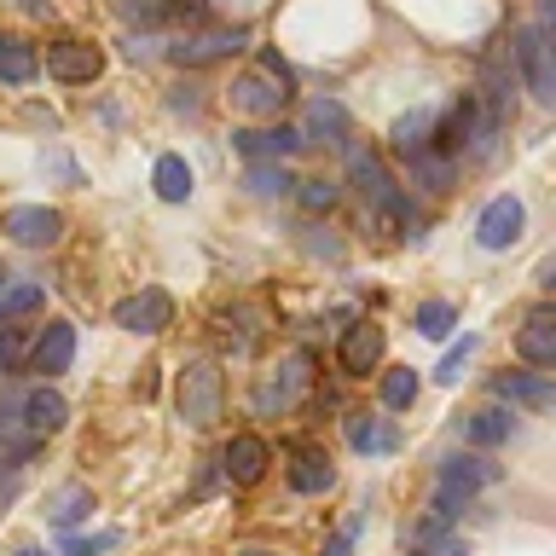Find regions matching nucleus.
<instances>
[{
  "mask_svg": "<svg viewBox=\"0 0 556 556\" xmlns=\"http://www.w3.org/2000/svg\"><path fill=\"white\" fill-rule=\"evenodd\" d=\"M498 481V464L481 458V452H458V458L441 464V486H434V504H429V521H452L458 510H469V498L481 493V486Z\"/></svg>",
  "mask_w": 556,
  "mask_h": 556,
  "instance_id": "f257e3e1",
  "label": "nucleus"
},
{
  "mask_svg": "<svg viewBox=\"0 0 556 556\" xmlns=\"http://www.w3.org/2000/svg\"><path fill=\"white\" fill-rule=\"evenodd\" d=\"M220 394H226L220 365L215 359H191L180 371V382H174V406H180L186 429H215L220 424Z\"/></svg>",
  "mask_w": 556,
  "mask_h": 556,
  "instance_id": "f03ea898",
  "label": "nucleus"
},
{
  "mask_svg": "<svg viewBox=\"0 0 556 556\" xmlns=\"http://www.w3.org/2000/svg\"><path fill=\"white\" fill-rule=\"evenodd\" d=\"M348 174H354L359 198H365V208H371L377 220H389V226L406 220V191L394 186V174H389V163H382L377 151L354 146V151H348Z\"/></svg>",
  "mask_w": 556,
  "mask_h": 556,
  "instance_id": "7ed1b4c3",
  "label": "nucleus"
},
{
  "mask_svg": "<svg viewBox=\"0 0 556 556\" xmlns=\"http://www.w3.org/2000/svg\"><path fill=\"white\" fill-rule=\"evenodd\" d=\"M243 41H250V29H243V24L191 29V35H180V41L168 47V59L180 70H203V64H220V59H232V52H243Z\"/></svg>",
  "mask_w": 556,
  "mask_h": 556,
  "instance_id": "20e7f679",
  "label": "nucleus"
},
{
  "mask_svg": "<svg viewBox=\"0 0 556 556\" xmlns=\"http://www.w3.org/2000/svg\"><path fill=\"white\" fill-rule=\"evenodd\" d=\"M516 64L521 81L539 104H556V64H551V24H528L516 35Z\"/></svg>",
  "mask_w": 556,
  "mask_h": 556,
  "instance_id": "39448f33",
  "label": "nucleus"
},
{
  "mask_svg": "<svg viewBox=\"0 0 556 556\" xmlns=\"http://www.w3.org/2000/svg\"><path fill=\"white\" fill-rule=\"evenodd\" d=\"M0 232H7L12 243H24V250H52V243L64 238V215L47 208V203H17V208H7Z\"/></svg>",
  "mask_w": 556,
  "mask_h": 556,
  "instance_id": "423d86ee",
  "label": "nucleus"
},
{
  "mask_svg": "<svg viewBox=\"0 0 556 556\" xmlns=\"http://www.w3.org/2000/svg\"><path fill=\"white\" fill-rule=\"evenodd\" d=\"M521 226H528V208H521V198L498 191V198L476 215V243H481V250H510V243L521 238Z\"/></svg>",
  "mask_w": 556,
  "mask_h": 556,
  "instance_id": "0eeeda50",
  "label": "nucleus"
},
{
  "mask_svg": "<svg viewBox=\"0 0 556 556\" xmlns=\"http://www.w3.org/2000/svg\"><path fill=\"white\" fill-rule=\"evenodd\" d=\"M111 319L122 330H134V337H156V330H168L174 325V302H168V290H139V295H122Z\"/></svg>",
  "mask_w": 556,
  "mask_h": 556,
  "instance_id": "6e6552de",
  "label": "nucleus"
},
{
  "mask_svg": "<svg viewBox=\"0 0 556 556\" xmlns=\"http://www.w3.org/2000/svg\"><path fill=\"white\" fill-rule=\"evenodd\" d=\"M47 76L64 81V87H87L104 76V52L87 47V41H52L47 47Z\"/></svg>",
  "mask_w": 556,
  "mask_h": 556,
  "instance_id": "1a4fd4ad",
  "label": "nucleus"
},
{
  "mask_svg": "<svg viewBox=\"0 0 556 556\" xmlns=\"http://www.w3.org/2000/svg\"><path fill=\"white\" fill-rule=\"evenodd\" d=\"M232 146L250 156V163H290L295 151H307V139H302V128L273 122V128H243V134H232Z\"/></svg>",
  "mask_w": 556,
  "mask_h": 556,
  "instance_id": "9d476101",
  "label": "nucleus"
},
{
  "mask_svg": "<svg viewBox=\"0 0 556 556\" xmlns=\"http://www.w3.org/2000/svg\"><path fill=\"white\" fill-rule=\"evenodd\" d=\"M307 377H313V371H307V354H290V359L278 365V371L255 389V412H261V417L290 412V406H295V394L307 389Z\"/></svg>",
  "mask_w": 556,
  "mask_h": 556,
  "instance_id": "9b49d317",
  "label": "nucleus"
},
{
  "mask_svg": "<svg viewBox=\"0 0 556 556\" xmlns=\"http://www.w3.org/2000/svg\"><path fill=\"white\" fill-rule=\"evenodd\" d=\"M17 412H24V417H17V429L35 434V441H47V434H59V429L70 424L64 394H59V389H47V382H41V389H29L24 400H17Z\"/></svg>",
  "mask_w": 556,
  "mask_h": 556,
  "instance_id": "f8f14e48",
  "label": "nucleus"
},
{
  "mask_svg": "<svg viewBox=\"0 0 556 556\" xmlns=\"http://www.w3.org/2000/svg\"><path fill=\"white\" fill-rule=\"evenodd\" d=\"M267 464H273V452H267L261 434H232L226 452H220V469H226V481H232V486H255L261 476H267Z\"/></svg>",
  "mask_w": 556,
  "mask_h": 556,
  "instance_id": "ddd939ff",
  "label": "nucleus"
},
{
  "mask_svg": "<svg viewBox=\"0 0 556 556\" xmlns=\"http://www.w3.org/2000/svg\"><path fill=\"white\" fill-rule=\"evenodd\" d=\"M337 359H342V371H348V377H371V371H377V359H382V325H371V319L348 325V330H342Z\"/></svg>",
  "mask_w": 556,
  "mask_h": 556,
  "instance_id": "4468645a",
  "label": "nucleus"
},
{
  "mask_svg": "<svg viewBox=\"0 0 556 556\" xmlns=\"http://www.w3.org/2000/svg\"><path fill=\"white\" fill-rule=\"evenodd\" d=\"M285 104H290V93L273 76H261V70L232 81V111H243V116H278Z\"/></svg>",
  "mask_w": 556,
  "mask_h": 556,
  "instance_id": "2eb2a0df",
  "label": "nucleus"
},
{
  "mask_svg": "<svg viewBox=\"0 0 556 556\" xmlns=\"http://www.w3.org/2000/svg\"><path fill=\"white\" fill-rule=\"evenodd\" d=\"M516 354L528 365H556V313L551 307L528 313V325L516 330Z\"/></svg>",
  "mask_w": 556,
  "mask_h": 556,
  "instance_id": "dca6fc26",
  "label": "nucleus"
},
{
  "mask_svg": "<svg viewBox=\"0 0 556 556\" xmlns=\"http://www.w3.org/2000/svg\"><path fill=\"white\" fill-rule=\"evenodd\" d=\"M348 446L365 452V458H389V452L400 446V434L389 417H371V412H354L348 417Z\"/></svg>",
  "mask_w": 556,
  "mask_h": 556,
  "instance_id": "f3484780",
  "label": "nucleus"
},
{
  "mask_svg": "<svg viewBox=\"0 0 556 556\" xmlns=\"http://www.w3.org/2000/svg\"><path fill=\"white\" fill-rule=\"evenodd\" d=\"M70 359H76V325L52 319V325L41 330V342H35V371H41V377H59V371H70Z\"/></svg>",
  "mask_w": 556,
  "mask_h": 556,
  "instance_id": "a211bd4d",
  "label": "nucleus"
},
{
  "mask_svg": "<svg viewBox=\"0 0 556 556\" xmlns=\"http://www.w3.org/2000/svg\"><path fill=\"white\" fill-rule=\"evenodd\" d=\"M429 146H434V111H429V104H424V111L394 116V128H389V151L394 156H406V163H412V156L429 151Z\"/></svg>",
  "mask_w": 556,
  "mask_h": 556,
  "instance_id": "6ab92c4d",
  "label": "nucleus"
},
{
  "mask_svg": "<svg viewBox=\"0 0 556 556\" xmlns=\"http://www.w3.org/2000/svg\"><path fill=\"white\" fill-rule=\"evenodd\" d=\"M290 486L295 493H330V486H337V469H330V458L319 446H295L290 452Z\"/></svg>",
  "mask_w": 556,
  "mask_h": 556,
  "instance_id": "aec40b11",
  "label": "nucleus"
},
{
  "mask_svg": "<svg viewBox=\"0 0 556 556\" xmlns=\"http://www.w3.org/2000/svg\"><path fill=\"white\" fill-rule=\"evenodd\" d=\"M35 70H41V52H35L24 35L0 29V81H7V87H29Z\"/></svg>",
  "mask_w": 556,
  "mask_h": 556,
  "instance_id": "412c9836",
  "label": "nucleus"
},
{
  "mask_svg": "<svg viewBox=\"0 0 556 556\" xmlns=\"http://www.w3.org/2000/svg\"><path fill=\"white\" fill-rule=\"evenodd\" d=\"M348 128H354V122H348V111L337 99H313L302 139H307V146H313V139H319V146H348Z\"/></svg>",
  "mask_w": 556,
  "mask_h": 556,
  "instance_id": "4be33fe9",
  "label": "nucleus"
},
{
  "mask_svg": "<svg viewBox=\"0 0 556 556\" xmlns=\"http://www.w3.org/2000/svg\"><path fill=\"white\" fill-rule=\"evenodd\" d=\"M493 394L510 400V406H533V412H545L551 400H556V389H551L545 377H533V371H504V377H493Z\"/></svg>",
  "mask_w": 556,
  "mask_h": 556,
  "instance_id": "5701e85b",
  "label": "nucleus"
},
{
  "mask_svg": "<svg viewBox=\"0 0 556 556\" xmlns=\"http://www.w3.org/2000/svg\"><path fill=\"white\" fill-rule=\"evenodd\" d=\"M41 302H47V290L35 285V278H24V273H0V325L24 319V313H35Z\"/></svg>",
  "mask_w": 556,
  "mask_h": 556,
  "instance_id": "b1692460",
  "label": "nucleus"
},
{
  "mask_svg": "<svg viewBox=\"0 0 556 556\" xmlns=\"http://www.w3.org/2000/svg\"><path fill=\"white\" fill-rule=\"evenodd\" d=\"M151 186H156V198L163 203H186L191 191H198V174H191L186 156H156V168H151Z\"/></svg>",
  "mask_w": 556,
  "mask_h": 556,
  "instance_id": "393cba45",
  "label": "nucleus"
},
{
  "mask_svg": "<svg viewBox=\"0 0 556 556\" xmlns=\"http://www.w3.org/2000/svg\"><path fill=\"white\" fill-rule=\"evenodd\" d=\"M510 434H516V417L504 406H481L464 417V441H476V446H504Z\"/></svg>",
  "mask_w": 556,
  "mask_h": 556,
  "instance_id": "a878e982",
  "label": "nucleus"
},
{
  "mask_svg": "<svg viewBox=\"0 0 556 556\" xmlns=\"http://www.w3.org/2000/svg\"><path fill=\"white\" fill-rule=\"evenodd\" d=\"M87 510H93V493H87L81 481H64V486H52V493H47V521H52V528H76Z\"/></svg>",
  "mask_w": 556,
  "mask_h": 556,
  "instance_id": "bb28decb",
  "label": "nucleus"
},
{
  "mask_svg": "<svg viewBox=\"0 0 556 556\" xmlns=\"http://www.w3.org/2000/svg\"><path fill=\"white\" fill-rule=\"evenodd\" d=\"M243 186H250L255 198H290V191H295V174H290L285 163H250Z\"/></svg>",
  "mask_w": 556,
  "mask_h": 556,
  "instance_id": "cd10ccee",
  "label": "nucleus"
},
{
  "mask_svg": "<svg viewBox=\"0 0 556 556\" xmlns=\"http://www.w3.org/2000/svg\"><path fill=\"white\" fill-rule=\"evenodd\" d=\"M412 180L424 186V191H452V156L446 151H417L412 156Z\"/></svg>",
  "mask_w": 556,
  "mask_h": 556,
  "instance_id": "c85d7f7f",
  "label": "nucleus"
},
{
  "mask_svg": "<svg viewBox=\"0 0 556 556\" xmlns=\"http://www.w3.org/2000/svg\"><path fill=\"white\" fill-rule=\"evenodd\" d=\"M377 400H382L389 412L412 406V400H417V371H406V365H394V371H382V382H377Z\"/></svg>",
  "mask_w": 556,
  "mask_h": 556,
  "instance_id": "c756f323",
  "label": "nucleus"
},
{
  "mask_svg": "<svg viewBox=\"0 0 556 556\" xmlns=\"http://www.w3.org/2000/svg\"><path fill=\"white\" fill-rule=\"evenodd\" d=\"M412 325L424 330V337H434V342H441L446 330L458 325V313H452V302H424V307H417V319H412Z\"/></svg>",
  "mask_w": 556,
  "mask_h": 556,
  "instance_id": "7c9ffc66",
  "label": "nucleus"
},
{
  "mask_svg": "<svg viewBox=\"0 0 556 556\" xmlns=\"http://www.w3.org/2000/svg\"><path fill=\"white\" fill-rule=\"evenodd\" d=\"M295 198H302L307 215H330V208H337V186L330 180H295Z\"/></svg>",
  "mask_w": 556,
  "mask_h": 556,
  "instance_id": "2f4dec72",
  "label": "nucleus"
},
{
  "mask_svg": "<svg viewBox=\"0 0 556 556\" xmlns=\"http://www.w3.org/2000/svg\"><path fill=\"white\" fill-rule=\"evenodd\" d=\"M116 545H122V533L104 528V533H87V539H64L59 556H104V551H116Z\"/></svg>",
  "mask_w": 556,
  "mask_h": 556,
  "instance_id": "473e14b6",
  "label": "nucleus"
},
{
  "mask_svg": "<svg viewBox=\"0 0 556 556\" xmlns=\"http://www.w3.org/2000/svg\"><path fill=\"white\" fill-rule=\"evenodd\" d=\"M476 348H481V337H464V342H452V348H446V359L434 365V382H458V377H464V359L476 354Z\"/></svg>",
  "mask_w": 556,
  "mask_h": 556,
  "instance_id": "72a5a7b5",
  "label": "nucleus"
},
{
  "mask_svg": "<svg viewBox=\"0 0 556 556\" xmlns=\"http://www.w3.org/2000/svg\"><path fill=\"white\" fill-rule=\"evenodd\" d=\"M17 359H24V330H17V325H0V371H12Z\"/></svg>",
  "mask_w": 556,
  "mask_h": 556,
  "instance_id": "f704fd0d",
  "label": "nucleus"
},
{
  "mask_svg": "<svg viewBox=\"0 0 556 556\" xmlns=\"http://www.w3.org/2000/svg\"><path fill=\"white\" fill-rule=\"evenodd\" d=\"M261 76H273L278 87H285V93H290V87H295V76H290V64L285 59H278V52L267 47V52H261Z\"/></svg>",
  "mask_w": 556,
  "mask_h": 556,
  "instance_id": "c9c22d12",
  "label": "nucleus"
},
{
  "mask_svg": "<svg viewBox=\"0 0 556 556\" xmlns=\"http://www.w3.org/2000/svg\"><path fill=\"white\" fill-rule=\"evenodd\" d=\"M354 533H359V521H348V528L325 545V556H348V551H354Z\"/></svg>",
  "mask_w": 556,
  "mask_h": 556,
  "instance_id": "e433bc0d",
  "label": "nucleus"
},
{
  "mask_svg": "<svg viewBox=\"0 0 556 556\" xmlns=\"http://www.w3.org/2000/svg\"><path fill=\"white\" fill-rule=\"evenodd\" d=\"M7 7L29 12V17H52V0H7Z\"/></svg>",
  "mask_w": 556,
  "mask_h": 556,
  "instance_id": "4c0bfd02",
  "label": "nucleus"
},
{
  "mask_svg": "<svg viewBox=\"0 0 556 556\" xmlns=\"http://www.w3.org/2000/svg\"><path fill=\"white\" fill-rule=\"evenodd\" d=\"M238 556H278V551H267V545H250V551H238Z\"/></svg>",
  "mask_w": 556,
  "mask_h": 556,
  "instance_id": "58836bf2",
  "label": "nucleus"
},
{
  "mask_svg": "<svg viewBox=\"0 0 556 556\" xmlns=\"http://www.w3.org/2000/svg\"><path fill=\"white\" fill-rule=\"evenodd\" d=\"M17 556H47V551H35V545H29V551H17Z\"/></svg>",
  "mask_w": 556,
  "mask_h": 556,
  "instance_id": "ea45409f",
  "label": "nucleus"
}]
</instances>
